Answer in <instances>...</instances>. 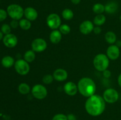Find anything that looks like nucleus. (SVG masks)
I'll return each mask as SVG.
<instances>
[{
	"instance_id": "nucleus-1",
	"label": "nucleus",
	"mask_w": 121,
	"mask_h": 120,
	"mask_svg": "<svg viewBox=\"0 0 121 120\" xmlns=\"http://www.w3.org/2000/svg\"><path fill=\"white\" fill-rule=\"evenodd\" d=\"M87 114L92 116H98L104 112L106 108V102L103 96L94 94L87 98L85 104Z\"/></svg>"
},
{
	"instance_id": "nucleus-2",
	"label": "nucleus",
	"mask_w": 121,
	"mask_h": 120,
	"mask_svg": "<svg viewBox=\"0 0 121 120\" xmlns=\"http://www.w3.org/2000/svg\"><path fill=\"white\" fill-rule=\"evenodd\" d=\"M78 91L82 95L89 98L95 94L96 86L92 78L83 77L80 79L78 83Z\"/></svg>"
},
{
	"instance_id": "nucleus-3",
	"label": "nucleus",
	"mask_w": 121,
	"mask_h": 120,
	"mask_svg": "<svg viewBox=\"0 0 121 120\" xmlns=\"http://www.w3.org/2000/svg\"><path fill=\"white\" fill-rule=\"evenodd\" d=\"M93 63L96 70L103 72L108 68L109 65V59L106 54H97L93 59Z\"/></svg>"
},
{
	"instance_id": "nucleus-4",
	"label": "nucleus",
	"mask_w": 121,
	"mask_h": 120,
	"mask_svg": "<svg viewBox=\"0 0 121 120\" xmlns=\"http://www.w3.org/2000/svg\"><path fill=\"white\" fill-rule=\"evenodd\" d=\"M7 12L8 15L13 20L18 21L22 19L24 14V9L20 5L13 4L7 7Z\"/></svg>"
},
{
	"instance_id": "nucleus-5",
	"label": "nucleus",
	"mask_w": 121,
	"mask_h": 120,
	"mask_svg": "<svg viewBox=\"0 0 121 120\" xmlns=\"http://www.w3.org/2000/svg\"><path fill=\"white\" fill-rule=\"evenodd\" d=\"M14 66L15 71L21 75H27L30 70V67L28 62L23 59L17 60Z\"/></svg>"
},
{
	"instance_id": "nucleus-6",
	"label": "nucleus",
	"mask_w": 121,
	"mask_h": 120,
	"mask_svg": "<svg viewBox=\"0 0 121 120\" xmlns=\"http://www.w3.org/2000/svg\"><path fill=\"white\" fill-rule=\"evenodd\" d=\"M103 98L105 102L108 104H114L119 100V95L118 91L112 88L106 89L103 94Z\"/></svg>"
},
{
	"instance_id": "nucleus-7",
	"label": "nucleus",
	"mask_w": 121,
	"mask_h": 120,
	"mask_svg": "<svg viewBox=\"0 0 121 120\" xmlns=\"http://www.w3.org/2000/svg\"><path fill=\"white\" fill-rule=\"evenodd\" d=\"M31 91L35 98L40 100L46 98L48 94L47 88L42 84H36L34 85Z\"/></svg>"
},
{
	"instance_id": "nucleus-8",
	"label": "nucleus",
	"mask_w": 121,
	"mask_h": 120,
	"mask_svg": "<svg viewBox=\"0 0 121 120\" xmlns=\"http://www.w3.org/2000/svg\"><path fill=\"white\" fill-rule=\"evenodd\" d=\"M46 22L50 29L54 30L59 28L61 24V20L60 16L56 13H52L48 15L46 20Z\"/></svg>"
},
{
	"instance_id": "nucleus-9",
	"label": "nucleus",
	"mask_w": 121,
	"mask_h": 120,
	"mask_svg": "<svg viewBox=\"0 0 121 120\" xmlns=\"http://www.w3.org/2000/svg\"><path fill=\"white\" fill-rule=\"evenodd\" d=\"M47 44L46 40L41 38H35L32 41L31 48L32 50L36 52H41L47 49Z\"/></svg>"
},
{
	"instance_id": "nucleus-10",
	"label": "nucleus",
	"mask_w": 121,
	"mask_h": 120,
	"mask_svg": "<svg viewBox=\"0 0 121 120\" xmlns=\"http://www.w3.org/2000/svg\"><path fill=\"white\" fill-rule=\"evenodd\" d=\"M120 54V48L115 44H112L109 46L107 48L106 55L109 60L115 61L119 57Z\"/></svg>"
},
{
	"instance_id": "nucleus-11",
	"label": "nucleus",
	"mask_w": 121,
	"mask_h": 120,
	"mask_svg": "<svg viewBox=\"0 0 121 120\" xmlns=\"http://www.w3.org/2000/svg\"><path fill=\"white\" fill-rule=\"evenodd\" d=\"M2 41L5 47L7 48H14L18 44V38L14 34H10L5 35L4 36Z\"/></svg>"
},
{
	"instance_id": "nucleus-12",
	"label": "nucleus",
	"mask_w": 121,
	"mask_h": 120,
	"mask_svg": "<svg viewBox=\"0 0 121 120\" xmlns=\"http://www.w3.org/2000/svg\"><path fill=\"white\" fill-rule=\"evenodd\" d=\"M94 29V24L92 21L86 20L81 23L79 26V30L82 34L87 35L92 32Z\"/></svg>"
},
{
	"instance_id": "nucleus-13",
	"label": "nucleus",
	"mask_w": 121,
	"mask_h": 120,
	"mask_svg": "<svg viewBox=\"0 0 121 120\" xmlns=\"http://www.w3.org/2000/svg\"><path fill=\"white\" fill-rule=\"evenodd\" d=\"M65 92L69 96H74L78 92V85L72 81L66 82L63 87Z\"/></svg>"
},
{
	"instance_id": "nucleus-14",
	"label": "nucleus",
	"mask_w": 121,
	"mask_h": 120,
	"mask_svg": "<svg viewBox=\"0 0 121 120\" xmlns=\"http://www.w3.org/2000/svg\"><path fill=\"white\" fill-rule=\"evenodd\" d=\"M54 79L59 82H62L67 80L68 77V73L63 68H58L54 71L53 74Z\"/></svg>"
},
{
	"instance_id": "nucleus-15",
	"label": "nucleus",
	"mask_w": 121,
	"mask_h": 120,
	"mask_svg": "<svg viewBox=\"0 0 121 120\" xmlns=\"http://www.w3.org/2000/svg\"><path fill=\"white\" fill-rule=\"evenodd\" d=\"M24 15L25 16L26 18L29 21H35L38 17L37 11L35 8H33V7H27L24 9Z\"/></svg>"
},
{
	"instance_id": "nucleus-16",
	"label": "nucleus",
	"mask_w": 121,
	"mask_h": 120,
	"mask_svg": "<svg viewBox=\"0 0 121 120\" xmlns=\"http://www.w3.org/2000/svg\"><path fill=\"white\" fill-rule=\"evenodd\" d=\"M50 41L53 44H56L59 43L61 41L62 38V34L60 32V31L57 29H54L52 31V32L50 34Z\"/></svg>"
},
{
	"instance_id": "nucleus-17",
	"label": "nucleus",
	"mask_w": 121,
	"mask_h": 120,
	"mask_svg": "<svg viewBox=\"0 0 121 120\" xmlns=\"http://www.w3.org/2000/svg\"><path fill=\"white\" fill-rule=\"evenodd\" d=\"M118 9V4L115 1H111L105 5V12L107 14H113L117 11Z\"/></svg>"
},
{
	"instance_id": "nucleus-18",
	"label": "nucleus",
	"mask_w": 121,
	"mask_h": 120,
	"mask_svg": "<svg viewBox=\"0 0 121 120\" xmlns=\"http://www.w3.org/2000/svg\"><path fill=\"white\" fill-rule=\"evenodd\" d=\"M15 61L14 58L9 55H6L4 56L1 60V64L4 67L9 68L14 65Z\"/></svg>"
},
{
	"instance_id": "nucleus-19",
	"label": "nucleus",
	"mask_w": 121,
	"mask_h": 120,
	"mask_svg": "<svg viewBox=\"0 0 121 120\" xmlns=\"http://www.w3.org/2000/svg\"><path fill=\"white\" fill-rule=\"evenodd\" d=\"M105 38L106 42L111 45L115 44L117 41V35L113 31H108L105 34Z\"/></svg>"
},
{
	"instance_id": "nucleus-20",
	"label": "nucleus",
	"mask_w": 121,
	"mask_h": 120,
	"mask_svg": "<svg viewBox=\"0 0 121 120\" xmlns=\"http://www.w3.org/2000/svg\"><path fill=\"white\" fill-rule=\"evenodd\" d=\"M18 92L22 95H26L31 91L30 87L28 84H27L26 82H22L20 84V85L18 87Z\"/></svg>"
},
{
	"instance_id": "nucleus-21",
	"label": "nucleus",
	"mask_w": 121,
	"mask_h": 120,
	"mask_svg": "<svg viewBox=\"0 0 121 120\" xmlns=\"http://www.w3.org/2000/svg\"><path fill=\"white\" fill-rule=\"evenodd\" d=\"M106 22V16L104 14H98L93 19V24L96 26L102 25Z\"/></svg>"
},
{
	"instance_id": "nucleus-22",
	"label": "nucleus",
	"mask_w": 121,
	"mask_h": 120,
	"mask_svg": "<svg viewBox=\"0 0 121 120\" xmlns=\"http://www.w3.org/2000/svg\"><path fill=\"white\" fill-rule=\"evenodd\" d=\"M35 59V52L32 49L28 50L25 52L24 55V60H26L28 63L32 62L34 61Z\"/></svg>"
},
{
	"instance_id": "nucleus-23",
	"label": "nucleus",
	"mask_w": 121,
	"mask_h": 120,
	"mask_svg": "<svg viewBox=\"0 0 121 120\" xmlns=\"http://www.w3.org/2000/svg\"><path fill=\"white\" fill-rule=\"evenodd\" d=\"M19 27L23 30H28L31 27V22L26 18H22L19 21Z\"/></svg>"
},
{
	"instance_id": "nucleus-24",
	"label": "nucleus",
	"mask_w": 121,
	"mask_h": 120,
	"mask_svg": "<svg viewBox=\"0 0 121 120\" xmlns=\"http://www.w3.org/2000/svg\"><path fill=\"white\" fill-rule=\"evenodd\" d=\"M61 15L65 20H70L74 17V13L72 9H69V8H66L62 11Z\"/></svg>"
},
{
	"instance_id": "nucleus-25",
	"label": "nucleus",
	"mask_w": 121,
	"mask_h": 120,
	"mask_svg": "<svg viewBox=\"0 0 121 120\" xmlns=\"http://www.w3.org/2000/svg\"><path fill=\"white\" fill-rule=\"evenodd\" d=\"M92 10L95 14H102L105 12V5L100 3H96L93 6Z\"/></svg>"
},
{
	"instance_id": "nucleus-26",
	"label": "nucleus",
	"mask_w": 121,
	"mask_h": 120,
	"mask_svg": "<svg viewBox=\"0 0 121 120\" xmlns=\"http://www.w3.org/2000/svg\"><path fill=\"white\" fill-rule=\"evenodd\" d=\"M59 31L62 34L66 35L70 32L71 28L67 24H62L59 27Z\"/></svg>"
},
{
	"instance_id": "nucleus-27",
	"label": "nucleus",
	"mask_w": 121,
	"mask_h": 120,
	"mask_svg": "<svg viewBox=\"0 0 121 120\" xmlns=\"http://www.w3.org/2000/svg\"><path fill=\"white\" fill-rule=\"evenodd\" d=\"M54 80V79L53 75H51V74H46L42 78L43 82L47 85H49L52 84Z\"/></svg>"
},
{
	"instance_id": "nucleus-28",
	"label": "nucleus",
	"mask_w": 121,
	"mask_h": 120,
	"mask_svg": "<svg viewBox=\"0 0 121 120\" xmlns=\"http://www.w3.org/2000/svg\"><path fill=\"white\" fill-rule=\"evenodd\" d=\"M1 31L4 35L10 34L11 32V27L7 24H4L1 28Z\"/></svg>"
},
{
	"instance_id": "nucleus-29",
	"label": "nucleus",
	"mask_w": 121,
	"mask_h": 120,
	"mask_svg": "<svg viewBox=\"0 0 121 120\" xmlns=\"http://www.w3.org/2000/svg\"><path fill=\"white\" fill-rule=\"evenodd\" d=\"M52 120H67V115L64 114H57L53 116Z\"/></svg>"
},
{
	"instance_id": "nucleus-30",
	"label": "nucleus",
	"mask_w": 121,
	"mask_h": 120,
	"mask_svg": "<svg viewBox=\"0 0 121 120\" xmlns=\"http://www.w3.org/2000/svg\"><path fill=\"white\" fill-rule=\"evenodd\" d=\"M8 16L7 11L3 9H0V22H2L6 20Z\"/></svg>"
},
{
	"instance_id": "nucleus-31",
	"label": "nucleus",
	"mask_w": 121,
	"mask_h": 120,
	"mask_svg": "<svg viewBox=\"0 0 121 120\" xmlns=\"http://www.w3.org/2000/svg\"><path fill=\"white\" fill-rule=\"evenodd\" d=\"M9 25L11 26V28L13 29H15V28H17L19 26V21L18 20H13L10 22L9 24Z\"/></svg>"
},
{
	"instance_id": "nucleus-32",
	"label": "nucleus",
	"mask_w": 121,
	"mask_h": 120,
	"mask_svg": "<svg viewBox=\"0 0 121 120\" xmlns=\"http://www.w3.org/2000/svg\"><path fill=\"white\" fill-rule=\"evenodd\" d=\"M103 72V76L105 78H109L111 76V75H112V73L108 69H106L104 71L102 72Z\"/></svg>"
},
{
	"instance_id": "nucleus-33",
	"label": "nucleus",
	"mask_w": 121,
	"mask_h": 120,
	"mask_svg": "<svg viewBox=\"0 0 121 120\" xmlns=\"http://www.w3.org/2000/svg\"><path fill=\"white\" fill-rule=\"evenodd\" d=\"M93 31L94 32L95 34H99L101 33L102 29L100 27H99V26H96V27H94V29H93Z\"/></svg>"
},
{
	"instance_id": "nucleus-34",
	"label": "nucleus",
	"mask_w": 121,
	"mask_h": 120,
	"mask_svg": "<svg viewBox=\"0 0 121 120\" xmlns=\"http://www.w3.org/2000/svg\"><path fill=\"white\" fill-rule=\"evenodd\" d=\"M67 120H77L76 116L73 114H69L67 115Z\"/></svg>"
},
{
	"instance_id": "nucleus-35",
	"label": "nucleus",
	"mask_w": 121,
	"mask_h": 120,
	"mask_svg": "<svg viewBox=\"0 0 121 120\" xmlns=\"http://www.w3.org/2000/svg\"><path fill=\"white\" fill-rule=\"evenodd\" d=\"M70 1H71V2L73 4L78 5L80 3V1H81V0H70Z\"/></svg>"
},
{
	"instance_id": "nucleus-36",
	"label": "nucleus",
	"mask_w": 121,
	"mask_h": 120,
	"mask_svg": "<svg viewBox=\"0 0 121 120\" xmlns=\"http://www.w3.org/2000/svg\"><path fill=\"white\" fill-rule=\"evenodd\" d=\"M118 83L119 87L121 88V73L119 75L118 77Z\"/></svg>"
},
{
	"instance_id": "nucleus-37",
	"label": "nucleus",
	"mask_w": 121,
	"mask_h": 120,
	"mask_svg": "<svg viewBox=\"0 0 121 120\" xmlns=\"http://www.w3.org/2000/svg\"><path fill=\"white\" fill-rule=\"evenodd\" d=\"M115 45L118 46L119 48H120V47H121V41H120V40H117V42H115Z\"/></svg>"
},
{
	"instance_id": "nucleus-38",
	"label": "nucleus",
	"mask_w": 121,
	"mask_h": 120,
	"mask_svg": "<svg viewBox=\"0 0 121 120\" xmlns=\"http://www.w3.org/2000/svg\"><path fill=\"white\" fill-rule=\"evenodd\" d=\"M4 38V34L1 32V31H0V41L2 40Z\"/></svg>"
},
{
	"instance_id": "nucleus-39",
	"label": "nucleus",
	"mask_w": 121,
	"mask_h": 120,
	"mask_svg": "<svg viewBox=\"0 0 121 120\" xmlns=\"http://www.w3.org/2000/svg\"><path fill=\"white\" fill-rule=\"evenodd\" d=\"M119 19H120V20H121V15H120V16H119Z\"/></svg>"
}]
</instances>
